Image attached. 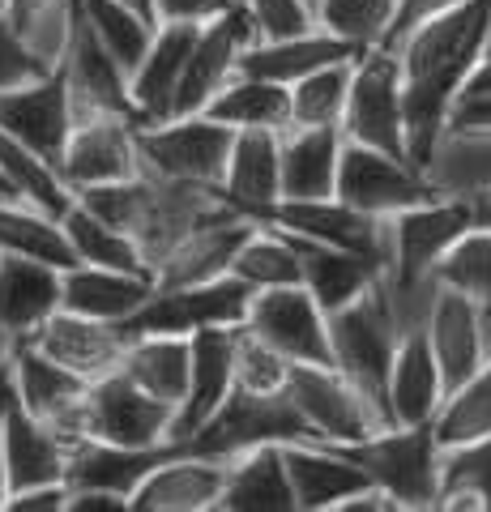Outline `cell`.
Returning <instances> with one entry per match:
<instances>
[{
    "instance_id": "cell-34",
    "label": "cell",
    "mask_w": 491,
    "mask_h": 512,
    "mask_svg": "<svg viewBox=\"0 0 491 512\" xmlns=\"http://www.w3.org/2000/svg\"><path fill=\"white\" fill-rule=\"evenodd\" d=\"M193 363H188V389L184 402L176 406V423H171V440H188L193 431L223 406V397L231 393V342L235 325L227 329H201L193 333Z\"/></svg>"
},
{
    "instance_id": "cell-43",
    "label": "cell",
    "mask_w": 491,
    "mask_h": 512,
    "mask_svg": "<svg viewBox=\"0 0 491 512\" xmlns=\"http://www.w3.org/2000/svg\"><path fill=\"white\" fill-rule=\"evenodd\" d=\"M432 436L436 444H462V440H479L491 436V359L462 380L453 393H445L436 419H432Z\"/></svg>"
},
{
    "instance_id": "cell-49",
    "label": "cell",
    "mask_w": 491,
    "mask_h": 512,
    "mask_svg": "<svg viewBox=\"0 0 491 512\" xmlns=\"http://www.w3.org/2000/svg\"><path fill=\"white\" fill-rule=\"evenodd\" d=\"M287 372L291 363L278 355L274 346H265L257 333H248L244 325H235V342H231V384L244 393H282L287 389Z\"/></svg>"
},
{
    "instance_id": "cell-56",
    "label": "cell",
    "mask_w": 491,
    "mask_h": 512,
    "mask_svg": "<svg viewBox=\"0 0 491 512\" xmlns=\"http://www.w3.org/2000/svg\"><path fill=\"white\" fill-rule=\"evenodd\" d=\"M334 512H398V504H393L380 487H372V483H368V487H359L355 495H346V500H338V504H334Z\"/></svg>"
},
{
    "instance_id": "cell-36",
    "label": "cell",
    "mask_w": 491,
    "mask_h": 512,
    "mask_svg": "<svg viewBox=\"0 0 491 512\" xmlns=\"http://www.w3.org/2000/svg\"><path fill=\"white\" fill-rule=\"evenodd\" d=\"M188 363H193V342L176 338V333H137L124 342L120 376H129L141 393L158 397L167 406L184 402L188 389Z\"/></svg>"
},
{
    "instance_id": "cell-31",
    "label": "cell",
    "mask_w": 491,
    "mask_h": 512,
    "mask_svg": "<svg viewBox=\"0 0 491 512\" xmlns=\"http://www.w3.org/2000/svg\"><path fill=\"white\" fill-rule=\"evenodd\" d=\"M342 158L338 128H282L278 133V201H321L334 197Z\"/></svg>"
},
{
    "instance_id": "cell-27",
    "label": "cell",
    "mask_w": 491,
    "mask_h": 512,
    "mask_svg": "<svg viewBox=\"0 0 491 512\" xmlns=\"http://www.w3.org/2000/svg\"><path fill=\"white\" fill-rule=\"evenodd\" d=\"M359 52L351 43H342L334 35H325L321 26L312 30H299V35H282V39H252L240 60H235V73H248V77H265V82H278V86H295L299 77H308L325 64H338V60H355Z\"/></svg>"
},
{
    "instance_id": "cell-57",
    "label": "cell",
    "mask_w": 491,
    "mask_h": 512,
    "mask_svg": "<svg viewBox=\"0 0 491 512\" xmlns=\"http://www.w3.org/2000/svg\"><path fill=\"white\" fill-rule=\"evenodd\" d=\"M466 201V214H470V227H491V180L487 184H474L466 192H457Z\"/></svg>"
},
{
    "instance_id": "cell-39",
    "label": "cell",
    "mask_w": 491,
    "mask_h": 512,
    "mask_svg": "<svg viewBox=\"0 0 491 512\" xmlns=\"http://www.w3.org/2000/svg\"><path fill=\"white\" fill-rule=\"evenodd\" d=\"M60 231L69 239V252L77 265H103V269H129V274H150V265L141 261V252L129 235L112 222H103L82 201H73L60 214Z\"/></svg>"
},
{
    "instance_id": "cell-35",
    "label": "cell",
    "mask_w": 491,
    "mask_h": 512,
    "mask_svg": "<svg viewBox=\"0 0 491 512\" xmlns=\"http://www.w3.org/2000/svg\"><path fill=\"white\" fill-rule=\"evenodd\" d=\"M214 512H295L282 444H257L227 457L223 495H218Z\"/></svg>"
},
{
    "instance_id": "cell-41",
    "label": "cell",
    "mask_w": 491,
    "mask_h": 512,
    "mask_svg": "<svg viewBox=\"0 0 491 512\" xmlns=\"http://www.w3.org/2000/svg\"><path fill=\"white\" fill-rule=\"evenodd\" d=\"M77 9H82L86 26L94 30V39L112 52V60L124 73H133L154 39V22L133 5H124V0H77Z\"/></svg>"
},
{
    "instance_id": "cell-23",
    "label": "cell",
    "mask_w": 491,
    "mask_h": 512,
    "mask_svg": "<svg viewBox=\"0 0 491 512\" xmlns=\"http://www.w3.org/2000/svg\"><path fill=\"white\" fill-rule=\"evenodd\" d=\"M252 227H257V222L240 210L201 222L197 231H188L180 244L154 265V286H193V282L227 278L235 252H240V244L252 235Z\"/></svg>"
},
{
    "instance_id": "cell-13",
    "label": "cell",
    "mask_w": 491,
    "mask_h": 512,
    "mask_svg": "<svg viewBox=\"0 0 491 512\" xmlns=\"http://www.w3.org/2000/svg\"><path fill=\"white\" fill-rule=\"evenodd\" d=\"M240 325L248 333H257L265 346H274L287 363H329L325 308L304 291V286L252 291Z\"/></svg>"
},
{
    "instance_id": "cell-32",
    "label": "cell",
    "mask_w": 491,
    "mask_h": 512,
    "mask_svg": "<svg viewBox=\"0 0 491 512\" xmlns=\"http://www.w3.org/2000/svg\"><path fill=\"white\" fill-rule=\"evenodd\" d=\"M269 227V222H265ZM282 231V227H278ZM291 239V248H295V261H299V286L321 303L325 316L329 312H338L346 308L355 295H363L368 286L380 278V265L368 261V256H359V252H346V248H329V244H316V239H304V235H291V231H282Z\"/></svg>"
},
{
    "instance_id": "cell-29",
    "label": "cell",
    "mask_w": 491,
    "mask_h": 512,
    "mask_svg": "<svg viewBox=\"0 0 491 512\" xmlns=\"http://www.w3.org/2000/svg\"><path fill=\"white\" fill-rule=\"evenodd\" d=\"M60 308V269L30 256L0 252V333L26 342Z\"/></svg>"
},
{
    "instance_id": "cell-30",
    "label": "cell",
    "mask_w": 491,
    "mask_h": 512,
    "mask_svg": "<svg viewBox=\"0 0 491 512\" xmlns=\"http://www.w3.org/2000/svg\"><path fill=\"white\" fill-rule=\"evenodd\" d=\"M218 192L227 197L231 210L248 214L257 222L269 205L282 197V180H278V133L269 128H240L231 137L227 150V171Z\"/></svg>"
},
{
    "instance_id": "cell-58",
    "label": "cell",
    "mask_w": 491,
    "mask_h": 512,
    "mask_svg": "<svg viewBox=\"0 0 491 512\" xmlns=\"http://www.w3.org/2000/svg\"><path fill=\"white\" fill-rule=\"evenodd\" d=\"M5 402H9V363H5V372H0V427H5ZM5 448H0V504H5Z\"/></svg>"
},
{
    "instance_id": "cell-28",
    "label": "cell",
    "mask_w": 491,
    "mask_h": 512,
    "mask_svg": "<svg viewBox=\"0 0 491 512\" xmlns=\"http://www.w3.org/2000/svg\"><path fill=\"white\" fill-rule=\"evenodd\" d=\"M154 291V274H129V269H103V265H69L60 269V308L124 325Z\"/></svg>"
},
{
    "instance_id": "cell-61",
    "label": "cell",
    "mask_w": 491,
    "mask_h": 512,
    "mask_svg": "<svg viewBox=\"0 0 491 512\" xmlns=\"http://www.w3.org/2000/svg\"><path fill=\"white\" fill-rule=\"evenodd\" d=\"M0 201H13V192H9V184H5V175H0Z\"/></svg>"
},
{
    "instance_id": "cell-48",
    "label": "cell",
    "mask_w": 491,
    "mask_h": 512,
    "mask_svg": "<svg viewBox=\"0 0 491 512\" xmlns=\"http://www.w3.org/2000/svg\"><path fill=\"white\" fill-rule=\"evenodd\" d=\"M436 495H470V500H479L483 512H491V436L462 440V444H440Z\"/></svg>"
},
{
    "instance_id": "cell-1",
    "label": "cell",
    "mask_w": 491,
    "mask_h": 512,
    "mask_svg": "<svg viewBox=\"0 0 491 512\" xmlns=\"http://www.w3.org/2000/svg\"><path fill=\"white\" fill-rule=\"evenodd\" d=\"M491 43V0H462L436 18L410 26L406 35L389 47L398 60L402 82V111H406V150L410 163L427 167L445 111L453 107L457 90L479 64Z\"/></svg>"
},
{
    "instance_id": "cell-45",
    "label": "cell",
    "mask_w": 491,
    "mask_h": 512,
    "mask_svg": "<svg viewBox=\"0 0 491 512\" xmlns=\"http://www.w3.org/2000/svg\"><path fill=\"white\" fill-rule=\"evenodd\" d=\"M291 90V124L287 128H338L346 90H351V60L325 64L308 77H299Z\"/></svg>"
},
{
    "instance_id": "cell-47",
    "label": "cell",
    "mask_w": 491,
    "mask_h": 512,
    "mask_svg": "<svg viewBox=\"0 0 491 512\" xmlns=\"http://www.w3.org/2000/svg\"><path fill=\"white\" fill-rule=\"evenodd\" d=\"M5 22L43 64L56 69L60 52H65V39H69L73 0H9Z\"/></svg>"
},
{
    "instance_id": "cell-25",
    "label": "cell",
    "mask_w": 491,
    "mask_h": 512,
    "mask_svg": "<svg viewBox=\"0 0 491 512\" xmlns=\"http://www.w3.org/2000/svg\"><path fill=\"white\" fill-rule=\"evenodd\" d=\"M440 402H445V376L436 367V355L427 346L423 329H406L398 350L389 363V384H385V406L393 427H419L432 423Z\"/></svg>"
},
{
    "instance_id": "cell-4",
    "label": "cell",
    "mask_w": 491,
    "mask_h": 512,
    "mask_svg": "<svg viewBox=\"0 0 491 512\" xmlns=\"http://www.w3.org/2000/svg\"><path fill=\"white\" fill-rule=\"evenodd\" d=\"M368 483L389 495L398 512H432L440 487V444L432 423L419 427H380L368 440L338 444Z\"/></svg>"
},
{
    "instance_id": "cell-54",
    "label": "cell",
    "mask_w": 491,
    "mask_h": 512,
    "mask_svg": "<svg viewBox=\"0 0 491 512\" xmlns=\"http://www.w3.org/2000/svg\"><path fill=\"white\" fill-rule=\"evenodd\" d=\"M65 504H69V483H43L5 495L0 512H65Z\"/></svg>"
},
{
    "instance_id": "cell-38",
    "label": "cell",
    "mask_w": 491,
    "mask_h": 512,
    "mask_svg": "<svg viewBox=\"0 0 491 512\" xmlns=\"http://www.w3.org/2000/svg\"><path fill=\"white\" fill-rule=\"evenodd\" d=\"M0 175H5L13 201L30 205V210H39V214L56 218V222L77 201L73 188L60 180L56 163H47V158H39L35 150H26L22 141H13L5 133H0Z\"/></svg>"
},
{
    "instance_id": "cell-24",
    "label": "cell",
    "mask_w": 491,
    "mask_h": 512,
    "mask_svg": "<svg viewBox=\"0 0 491 512\" xmlns=\"http://www.w3.org/2000/svg\"><path fill=\"white\" fill-rule=\"evenodd\" d=\"M193 22H158L154 39L146 47V56L137 60V69L129 73V99L137 107V124H158L171 116V99H176L184 60L193 52L197 39Z\"/></svg>"
},
{
    "instance_id": "cell-2",
    "label": "cell",
    "mask_w": 491,
    "mask_h": 512,
    "mask_svg": "<svg viewBox=\"0 0 491 512\" xmlns=\"http://www.w3.org/2000/svg\"><path fill=\"white\" fill-rule=\"evenodd\" d=\"M77 201L129 235L141 252V261L150 265V274L188 231H197L210 218L231 214V205L218 188L158 180V175H146V171L120 184L86 188V192H77Z\"/></svg>"
},
{
    "instance_id": "cell-37",
    "label": "cell",
    "mask_w": 491,
    "mask_h": 512,
    "mask_svg": "<svg viewBox=\"0 0 491 512\" xmlns=\"http://www.w3.org/2000/svg\"><path fill=\"white\" fill-rule=\"evenodd\" d=\"M201 111L210 120L227 124L231 133H240V128H269V133H282V128L291 124V90L278 86V82H265V77L235 73Z\"/></svg>"
},
{
    "instance_id": "cell-50",
    "label": "cell",
    "mask_w": 491,
    "mask_h": 512,
    "mask_svg": "<svg viewBox=\"0 0 491 512\" xmlns=\"http://www.w3.org/2000/svg\"><path fill=\"white\" fill-rule=\"evenodd\" d=\"M244 13L257 39H282V35H299V30H312V9L304 0H235Z\"/></svg>"
},
{
    "instance_id": "cell-5",
    "label": "cell",
    "mask_w": 491,
    "mask_h": 512,
    "mask_svg": "<svg viewBox=\"0 0 491 512\" xmlns=\"http://www.w3.org/2000/svg\"><path fill=\"white\" fill-rule=\"evenodd\" d=\"M231 137H235L231 128L210 120L205 111L167 116L158 124H137V158H141V171L158 175V180L218 188L227 171Z\"/></svg>"
},
{
    "instance_id": "cell-46",
    "label": "cell",
    "mask_w": 491,
    "mask_h": 512,
    "mask_svg": "<svg viewBox=\"0 0 491 512\" xmlns=\"http://www.w3.org/2000/svg\"><path fill=\"white\" fill-rule=\"evenodd\" d=\"M436 282L491 308V227H466L436 261Z\"/></svg>"
},
{
    "instance_id": "cell-3",
    "label": "cell",
    "mask_w": 491,
    "mask_h": 512,
    "mask_svg": "<svg viewBox=\"0 0 491 512\" xmlns=\"http://www.w3.org/2000/svg\"><path fill=\"white\" fill-rule=\"evenodd\" d=\"M325 329H329V363H334L338 372L380 410V419L389 423L385 384H389L393 350H398L406 329L398 325V312H393V303H389L385 282L376 278L368 291L355 295L346 308L329 312Z\"/></svg>"
},
{
    "instance_id": "cell-40",
    "label": "cell",
    "mask_w": 491,
    "mask_h": 512,
    "mask_svg": "<svg viewBox=\"0 0 491 512\" xmlns=\"http://www.w3.org/2000/svg\"><path fill=\"white\" fill-rule=\"evenodd\" d=\"M0 252L47 261L56 269L77 265L73 252H69V239H65V231H60V222L39 214V210H30V205H18V201H0Z\"/></svg>"
},
{
    "instance_id": "cell-19",
    "label": "cell",
    "mask_w": 491,
    "mask_h": 512,
    "mask_svg": "<svg viewBox=\"0 0 491 512\" xmlns=\"http://www.w3.org/2000/svg\"><path fill=\"white\" fill-rule=\"evenodd\" d=\"M69 128H73V107L60 69L35 77V82L0 90V133L22 141L26 150H35L47 163H60Z\"/></svg>"
},
{
    "instance_id": "cell-17",
    "label": "cell",
    "mask_w": 491,
    "mask_h": 512,
    "mask_svg": "<svg viewBox=\"0 0 491 512\" xmlns=\"http://www.w3.org/2000/svg\"><path fill=\"white\" fill-rule=\"evenodd\" d=\"M9 380H13V397L22 402V410L43 419L60 440H65V448H73L82 440V397H86L82 376L65 372L60 363L39 355L30 342H13Z\"/></svg>"
},
{
    "instance_id": "cell-22",
    "label": "cell",
    "mask_w": 491,
    "mask_h": 512,
    "mask_svg": "<svg viewBox=\"0 0 491 512\" xmlns=\"http://www.w3.org/2000/svg\"><path fill=\"white\" fill-rule=\"evenodd\" d=\"M0 448H5V487L26 491L43 483H65L69 470V448L43 419H35L22 402L13 397L9 380V402H5V427H0Z\"/></svg>"
},
{
    "instance_id": "cell-7",
    "label": "cell",
    "mask_w": 491,
    "mask_h": 512,
    "mask_svg": "<svg viewBox=\"0 0 491 512\" xmlns=\"http://www.w3.org/2000/svg\"><path fill=\"white\" fill-rule=\"evenodd\" d=\"M299 440H312V431L295 414V406L287 402V393L261 397V393H244L231 384L223 406L180 444H184V453L227 461V457L244 453V448H257V444H299Z\"/></svg>"
},
{
    "instance_id": "cell-64",
    "label": "cell",
    "mask_w": 491,
    "mask_h": 512,
    "mask_svg": "<svg viewBox=\"0 0 491 512\" xmlns=\"http://www.w3.org/2000/svg\"><path fill=\"white\" fill-rule=\"evenodd\" d=\"M487 47H491V43H487Z\"/></svg>"
},
{
    "instance_id": "cell-42",
    "label": "cell",
    "mask_w": 491,
    "mask_h": 512,
    "mask_svg": "<svg viewBox=\"0 0 491 512\" xmlns=\"http://www.w3.org/2000/svg\"><path fill=\"white\" fill-rule=\"evenodd\" d=\"M231 278H240L248 291H269V286H299V261L291 239L278 227L257 222L252 235L240 244L231 261Z\"/></svg>"
},
{
    "instance_id": "cell-53",
    "label": "cell",
    "mask_w": 491,
    "mask_h": 512,
    "mask_svg": "<svg viewBox=\"0 0 491 512\" xmlns=\"http://www.w3.org/2000/svg\"><path fill=\"white\" fill-rule=\"evenodd\" d=\"M235 0H150V13H154V26L158 22H193L205 26L214 22L218 13H227Z\"/></svg>"
},
{
    "instance_id": "cell-26",
    "label": "cell",
    "mask_w": 491,
    "mask_h": 512,
    "mask_svg": "<svg viewBox=\"0 0 491 512\" xmlns=\"http://www.w3.org/2000/svg\"><path fill=\"white\" fill-rule=\"evenodd\" d=\"M282 461H287L291 474L295 512H334L338 500L368 487V474L338 444H316V440L282 444Z\"/></svg>"
},
{
    "instance_id": "cell-51",
    "label": "cell",
    "mask_w": 491,
    "mask_h": 512,
    "mask_svg": "<svg viewBox=\"0 0 491 512\" xmlns=\"http://www.w3.org/2000/svg\"><path fill=\"white\" fill-rule=\"evenodd\" d=\"M440 141H491V94H457L440 124Z\"/></svg>"
},
{
    "instance_id": "cell-15",
    "label": "cell",
    "mask_w": 491,
    "mask_h": 512,
    "mask_svg": "<svg viewBox=\"0 0 491 512\" xmlns=\"http://www.w3.org/2000/svg\"><path fill=\"white\" fill-rule=\"evenodd\" d=\"M56 171H60V180L73 188V197H77V192H86V188L133 180V175H141L137 124L133 120H120V116L73 120Z\"/></svg>"
},
{
    "instance_id": "cell-10",
    "label": "cell",
    "mask_w": 491,
    "mask_h": 512,
    "mask_svg": "<svg viewBox=\"0 0 491 512\" xmlns=\"http://www.w3.org/2000/svg\"><path fill=\"white\" fill-rule=\"evenodd\" d=\"M248 299L252 291L231 274L214 282H193V286H154L150 299L120 325V333L124 338H137V333L193 338L201 329H227L244 320Z\"/></svg>"
},
{
    "instance_id": "cell-44",
    "label": "cell",
    "mask_w": 491,
    "mask_h": 512,
    "mask_svg": "<svg viewBox=\"0 0 491 512\" xmlns=\"http://www.w3.org/2000/svg\"><path fill=\"white\" fill-rule=\"evenodd\" d=\"M398 13V0H321L312 9V22L342 43H351L355 52L368 47H385V35Z\"/></svg>"
},
{
    "instance_id": "cell-18",
    "label": "cell",
    "mask_w": 491,
    "mask_h": 512,
    "mask_svg": "<svg viewBox=\"0 0 491 512\" xmlns=\"http://www.w3.org/2000/svg\"><path fill=\"white\" fill-rule=\"evenodd\" d=\"M252 39H257V30H252L248 13L240 5H231L214 22H205L193 39V52L184 60L176 99H171V116H193V111L210 103L235 77V60H240V52Z\"/></svg>"
},
{
    "instance_id": "cell-59",
    "label": "cell",
    "mask_w": 491,
    "mask_h": 512,
    "mask_svg": "<svg viewBox=\"0 0 491 512\" xmlns=\"http://www.w3.org/2000/svg\"><path fill=\"white\" fill-rule=\"evenodd\" d=\"M9 350H13V342L0 333V372H5V363H9Z\"/></svg>"
},
{
    "instance_id": "cell-6",
    "label": "cell",
    "mask_w": 491,
    "mask_h": 512,
    "mask_svg": "<svg viewBox=\"0 0 491 512\" xmlns=\"http://www.w3.org/2000/svg\"><path fill=\"white\" fill-rule=\"evenodd\" d=\"M338 133L342 141H355V146L410 158L398 60H393L389 47H368V52H359L351 60V90H346Z\"/></svg>"
},
{
    "instance_id": "cell-21",
    "label": "cell",
    "mask_w": 491,
    "mask_h": 512,
    "mask_svg": "<svg viewBox=\"0 0 491 512\" xmlns=\"http://www.w3.org/2000/svg\"><path fill=\"white\" fill-rule=\"evenodd\" d=\"M227 461L201 453H171L141 478L129 495V512H214L223 495Z\"/></svg>"
},
{
    "instance_id": "cell-60",
    "label": "cell",
    "mask_w": 491,
    "mask_h": 512,
    "mask_svg": "<svg viewBox=\"0 0 491 512\" xmlns=\"http://www.w3.org/2000/svg\"><path fill=\"white\" fill-rule=\"evenodd\" d=\"M124 5H133V9H137V13H146V18H150V22H154V13H150V0H124Z\"/></svg>"
},
{
    "instance_id": "cell-12",
    "label": "cell",
    "mask_w": 491,
    "mask_h": 512,
    "mask_svg": "<svg viewBox=\"0 0 491 512\" xmlns=\"http://www.w3.org/2000/svg\"><path fill=\"white\" fill-rule=\"evenodd\" d=\"M56 69L65 77L73 120L120 116V120L137 124V107L129 99V73L112 60V52H107L99 39H94V30L86 26L82 9H77V0H73L69 39H65V52H60Z\"/></svg>"
},
{
    "instance_id": "cell-11",
    "label": "cell",
    "mask_w": 491,
    "mask_h": 512,
    "mask_svg": "<svg viewBox=\"0 0 491 512\" xmlns=\"http://www.w3.org/2000/svg\"><path fill=\"white\" fill-rule=\"evenodd\" d=\"M176 406L141 393L129 376H103L86 384L82 397V440H107L124 448H154L171 444Z\"/></svg>"
},
{
    "instance_id": "cell-62",
    "label": "cell",
    "mask_w": 491,
    "mask_h": 512,
    "mask_svg": "<svg viewBox=\"0 0 491 512\" xmlns=\"http://www.w3.org/2000/svg\"><path fill=\"white\" fill-rule=\"evenodd\" d=\"M5 9H9V0H0V18H5Z\"/></svg>"
},
{
    "instance_id": "cell-16",
    "label": "cell",
    "mask_w": 491,
    "mask_h": 512,
    "mask_svg": "<svg viewBox=\"0 0 491 512\" xmlns=\"http://www.w3.org/2000/svg\"><path fill=\"white\" fill-rule=\"evenodd\" d=\"M257 222L269 227H282L291 235L316 239V244L329 248H346L376 261L385 269V252H389V218H372L346 205L338 197H321V201H274L265 214H257Z\"/></svg>"
},
{
    "instance_id": "cell-8",
    "label": "cell",
    "mask_w": 491,
    "mask_h": 512,
    "mask_svg": "<svg viewBox=\"0 0 491 512\" xmlns=\"http://www.w3.org/2000/svg\"><path fill=\"white\" fill-rule=\"evenodd\" d=\"M287 402L308 423L316 444H355L372 431L389 427L380 410L346 380L334 363H291L287 372Z\"/></svg>"
},
{
    "instance_id": "cell-9",
    "label": "cell",
    "mask_w": 491,
    "mask_h": 512,
    "mask_svg": "<svg viewBox=\"0 0 491 512\" xmlns=\"http://www.w3.org/2000/svg\"><path fill=\"white\" fill-rule=\"evenodd\" d=\"M334 197L355 205L363 214H372V218H393L402 210H415V205L445 197V192L436 188V180L423 167L410 163V158H393L385 150L342 141Z\"/></svg>"
},
{
    "instance_id": "cell-33",
    "label": "cell",
    "mask_w": 491,
    "mask_h": 512,
    "mask_svg": "<svg viewBox=\"0 0 491 512\" xmlns=\"http://www.w3.org/2000/svg\"><path fill=\"white\" fill-rule=\"evenodd\" d=\"M184 444H154V448H124V444H107V440H77L69 448V470H65V483L69 491H112L129 500L133 487L146 478L158 461H167L171 453H180Z\"/></svg>"
},
{
    "instance_id": "cell-14",
    "label": "cell",
    "mask_w": 491,
    "mask_h": 512,
    "mask_svg": "<svg viewBox=\"0 0 491 512\" xmlns=\"http://www.w3.org/2000/svg\"><path fill=\"white\" fill-rule=\"evenodd\" d=\"M423 338L445 376V393H453L491 359V308L462 291L436 286V299L423 316Z\"/></svg>"
},
{
    "instance_id": "cell-55",
    "label": "cell",
    "mask_w": 491,
    "mask_h": 512,
    "mask_svg": "<svg viewBox=\"0 0 491 512\" xmlns=\"http://www.w3.org/2000/svg\"><path fill=\"white\" fill-rule=\"evenodd\" d=\"M65 512H129V500H124V495H112V491L82 487V491H69Z\"/></svg>"
},
{
    "instance_id": "cell-63",
    "label": "cell",
    "mask_w": 491,
    "mask_h": 512,
    "mask_svg": "<svg viewBox=\"0 0 491 512\" xmlns=\"http://www.w3.org/2000/svg\"><path fill=\"white\" fill-rule=\"evenodd\" d=\"M304 5H308V9H316V5H321V0H304Z\"/></svg>"
},
{
    "instance_id": "cell-20",
    "label": "cell",
    "mask_w": 491,
    "mask_h": 512,
    "mask_svg": "<svg viewBox=\"0 0 491 512\" xmlns=\"http://www.w3.org/2000/svg\"><path fill=\"white\" fill-rule=\"evenodd\" d=\"M26 342L35 346L39 355H47L52 363L65 367V372L82 376L90 384V380H103V376L116 372L129 338L120 333V325H107V320H90V316L56 308Z\"/></svg>"
},
{
    "instance_id": "cell-52",
    "label": "cell",
    "mask_w": 491,
    "mask_h": 512,
    "mask_svg": "<svg viewBox=\"0 0 491 512\" xmlns=\"http://www.w3.org/2000/svg\"><path fill=\"white\" fill-rule=\"evenodd\" d=\"M43 73H52V64H43L18 35H13L9 22L0 18V90L35 82V77H43Z\"/></svg>"
}]
</instances>
